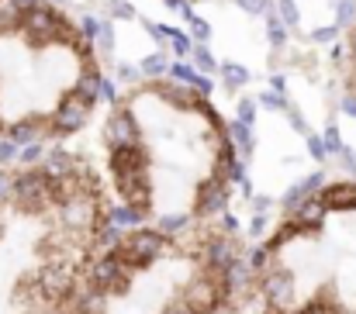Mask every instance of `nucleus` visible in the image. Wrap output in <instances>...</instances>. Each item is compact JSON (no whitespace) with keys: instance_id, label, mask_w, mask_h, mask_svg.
<instances>
[{"instance_id":"nucleus-1","label":"nucleus","mask_w":356,"mask_h":314,"mask_svg":"<svg viewBox=\"0 0 356 314\" xmlns=\"http://www.w3.org/2000/svg\"><path fill=\"white\" fill-rule=\"evenodd\" d=\"M94 159L121 224L187 228L222 217L238 187L236 128L194 80L156 73L108 101Z\"/></svg>"},{"instance_id":"nucleus-2","label":"nucleus","mask_w":356,"mask_h":314,"mask_svg":"<svg viewBox=\"0 0 356 314\" xmlns=\"http://www.w3.org/2000/svg\"><path fill=\"white\" fill-rule=\"evenodd\" d=\"M118 231L94 152L63 145L0 163V304L63 314Z\"/></svg>"},{"instance_id":"nucleus-3","label":"nucleus","mask_w":356,"mask_h":314,"mask_svg":"<svg viewBox=\"0 0 356 314\" xmlns=\"http://www.w3.org/2000/svg\"><path fill=\"white\" fill-rule=\"evenodd\" d=\"M104 63L87 21L63 0L0 3V145H70L97 114Z\"/></svg>"},{"instance_id":"nucleus-4","label":"nucleus","mask_w":356,"mask_h":314,"mask_svg":"<svg viewBox=\"0 0 356 314\" xmlns=\"http://www.w3.org/2000/svg\"><path fill=\"white\" fill-rule=\"evenodd\" d=\"M249 245L232 217L187 228L118 224L63 314H232Z\"/></svg>"},{"instance_id":"nucleus-5","label":"nucleus","mask_w":356,"mask_h":314,"mask_svg":"<svg viewBox=\"0 0 356 314\" xmlns=\"http://www.w3.org/2000/svg\"><path fill=\"white\" fill-rule=\"evenodd\" d=\"M249 314H356V180L305 187L249 245Z\"/></svg>"},{"instance_id":"nucleus-6","label":"nucleus","mask_w":356,"mask_h":314,"mask_svg":"<svg viewBox=\"0 0 356 314\" xmlns=\"http://www.w3.org/2000/svg\"><path fill=\"white\" fill-rule=\"evenodd\" d=\"M163 3H170V7H191V3H204V0H163Z\"/></svg>"},{"instance_id":"nucleus-7","label":"nucleus","mask_w":356,"mask_h":314,"mask_svg":"<svg viewBox=\"0 0 356 314\" xmlns=\"http://www.w3.org/2000/svg\"><path fill=\"white\" fill-rule=\"evenodd\" d=\"M0 314H24V311H14V308H7V304H0Z\"/></svg>"},{"instance_id":"nucleus-8","label":"nucleus","mask_w":356,"mask_h":314,"mask_svg":"<svg viewBox=\"0 0 356 314\" xmlns=\"http://www.w3.org/2000/svg\"><path fill=\"white\" fill-rule=\"evenodd\" d=\"M0 3H3V0H0Z\"/></svg>"}]
</instances>
